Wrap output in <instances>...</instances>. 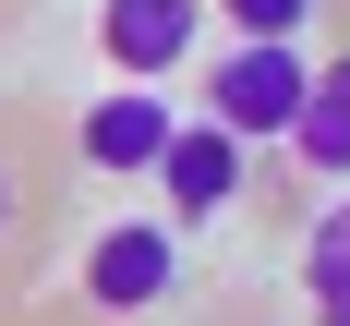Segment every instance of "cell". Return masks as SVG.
Returning <instances> with one entry per match:
<instances>
[{
    "label": "cell",
    "mask_w": 350,
    "mask_h": 326,
    "mask_svg": "<svg viewBox=\"0 0 350 326\" xmlns=\"http://www.w3.org/2000/svg\"><path fill=\"white\" fill-rule=\"evenodd\" d=\"M181 290V217H109L85 242V314L133 326V314H170Z\"/></svg>",
    "instance_id": "cell-2"
},
{
    "label": "cell",
    "mask_w": 350,
    "mask_h": 326,
    "mask_svg": "<svg viewBox=\"0 0 350 326\" xmlns=\"http://www.w3.org/2000/svg\"><path fill=\"white\" fill-rule=\"evenodd\" d=\"M302 36H230L206 61V121L217 133H242V145H278L290 133V109H302Z\"/></svg>",
    "instance_id": "cell-1"
},
{
    "label": "cell",
    "mask_w": 350,
    "mask_h": 326,
    "mask_svg": "<svg viewBox=\"0 0 350 326\" xmlns=\"http://www.w3.org/2000/svg\"><path fill=\"white\" fill-rule=\"evenodd\" d=\"M170 121H181L170 85H133V72H121V85L72 121V157H85L97 181H145V169H157V145H170Z\"/></svg>",
    "instance_id": "cell-3"
},
{
    "label": "cell",
    "mask_w": 350,
    "mask_h": 326,
    "mask_svg": "<svg viewBox=\"0 0 350 326\" xmlns=\"http://www.w3.org/2000/svg\"><path fill=\"white\" fill-rule=\"evenodd\" d=\"M97 49H109V72L170 85V72L206 49V0H97Z\"/></svg>",
    "instance_id": "cell-5"
},
{
    "label": "cell",
    "mask_w": 350,
    "mask_h": 326,
    "mask_svg": "<svg viewBox=\"0 0 350 326\" xmlns=\"http://www.w3.org/2000/svg\"><path fill=\"white\" fill-rule=\"evenodd\" d=\"M12 217H25V181H12V157H0V242H12Z\"/></svg>",
    "instance_id": "cell-9"
},
{
    "label": "cell",
    "mask_w": 350,
    "mask_h": 326,
    "mask_svg": "<svg viewBox=\"0 0 350 326\" xmlns=\"http://www.w3.org/2000/svg\"><path fill=\"white\" fill-rule=\"evenodd\" d=\"M145 181H170V217L193 230V217H230V206H242L254 145L217 133V121H170V145H157V169H145Z\"/></svg>",
    "instance_id": "cell-4"
},
{
    "label": "cell",
    "mask_w": 350,
    "mask_h": 326,
    "mask_svg": "<svg viewBox=\"0 0 350 326\" xmlns=\"http://www.w3.org/2000/svg\"><path fill=\"white\" fill-rule=\"evenodd\" d=\"M217 12H230V36H302L326 0H217Z\"/></svg>",
    "instance_id": "cell-8"
},
{
    "label": "cell",
    "mask_w": 350,
    "mask_h": 326,
    "mask_svg": "<svg viewBox=\"0 0 350 326\" xmlns=\"http://www.w3.org/2000/svg\"><path fill=\"white\" fill-rule=\"evenodd\" d=\"M302 290H314V326H350V193L302 230Z\"/></svg>",
    "instance_id": "cell-7"
},
{
    "label": "cell",
    "mask_w": 350,
    "mask_h": 326,
    "mask_svg": "<svg viewBox=\"0 0 350 326\" xmlns=\"http://www.w3.org/2000/svg\"><path fill=\"white\" fill-rule=\"evenodd\" d=\"M278 145H290L314 181H350V61H314V72H302V109H290Z\"/></svg>",
    "instance_id": "cell-6"
}]
</instances>
